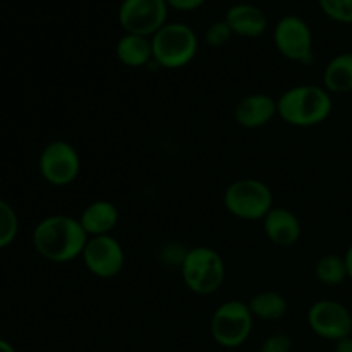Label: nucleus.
<instances>
[{
  "label": "nucleus",
  "mask_w": 352,
  "mask_h": 352,
  "mask_svg": "<svg viewBox=\"0 0 352 352\" xmlns=\"http://www.w3.org/2000/svg\"><path fill=\"white\" fill-rule=\"evenodd\" d=\"M79 222L88 237L109 236L119 223V210L112 201L96 199L82 210Z\"/></svg>",
  "instance_id": "obj_15"
},
{
  "label": "nucleus",
  "mask_w": 352,
  "mask_h": 352,
  "mask_svg": "<svg viewBox=\"0 0 352 352\" xmlns=\"http://www.w3.org/2000/svg\"><path fill=\"white\" fill-rule=\"evenodd\" d=\"M38 170L48 184L57 188L69 186L81 174V157L67 141H52L41 150Z\"/></svg>",
  "instance_id": "obj_7"
},
{
  "label": "nucleus",
  "mask_w": 352,
  "mask_h": 352,
  "mask_svg": "<svg viewBox=\"0 0 352 352\" xmlns=\"http://www.w3.org/2000/svg\"><path fill=\"white\" fill-rule=\"evenodd\" d=\"M223 206L239 220H263L274 208V191L260 179H237L227 186L223 192Z\"/></svg>",
  "instance_id": "obj_5"
},
{
  "label": "nucleus",
  "mask_w": 352,
  "mask_h": 352,
  "mask_svg": "<svg viewBox=\"0 0 352 352\" xmlns=\"http://www.w3.org/2000/svg\"><path fill=\"white\" fill-rule=\"evenodd\" d=\"M292 339L287 333H272L261 342L260 352H291Z\"/></svg>",
  "instance_id": "obj_23"
},
{
  "label": "nucleus",
  "mask_w": 352,
  "mask_h": 352,
  "mask_svg": "<svg viewBox=\"0 0 352 352\" xmlns=\"http://www.w3.org/2000/svg\"><path fill=\"white\" fill-rule=\"evenodd\" d=\"M323 88L330 95H346L352 91V52L336 55L323 69Z\"/></svg>",
  "instance_id": "obj_17"
},
{
  "label": "nucleus",
  "mask_w": 352,
  "mask_h": 352,
  "mask_svg": "<svg viewBox=\"0 0 352 352\" xmlns=\"http://www.w3.org/2000/svg\"><path fill=\"white\" fill-rule=\"evenodd\" d=\"M315 277L320 284L329 285H340L344 280H347V267L346 260L340 254H323L315 265Z\"/></svg>",
  "instance_id": "obj_19"
},
{
  "label": "nucleus",
  "mask_w": 352,
  "mask_h": 352,
  "mask_svg": "<svg viewBox=\"0 0 352 352\" xmlns=\"http://www.w3.org/2000/svg\"><path fill=\"white\" fill-rule=\"evenodd\" d=\"M153 62L164 69H181L196 57L199 40L186 23H167L151 36Z\"/></svg>",
  "instance_id": "obj_4"
},
{
  "label": "nucleus",
  "mask_w": 352,
  "mask_h": 352,
  "mask_svg": "<svg viewBox=\"0 0 352 352\" xmlns=\"http://www.w3.org/2000/svg\"><path fill=\"white\" fill-rule=\"evenodd\" d=\"M278 116L277 100L267 93H251L244 96L234 107V119L244 129H258Z\"/></svg>",
  "instance_id": "obj_12"
},
{
  "label": "nucleus",
  "mask_w": 352,
  "mask_h": 352,
  "mask_svg": "<svg viewBox=\"0 0 352 352\" xmlns=\"http://www.w3.org/2000/svg\"><path fill=\"white\" fill-rule=\"evenodd\" d=\"M88 239L79 219L69 215L45 217L33 230L34 251L50 263L74 261L82 254Z\"/></svg>",
  "instance_id": "obj_1"
},
{
  "label": "nucleus",
  "mask_w": 352,
  "mask_h": 352,
  "mask_svg": "<svg viewBox=\"0 0 352 352\" xmlns=\"http://www.w3.org/2000/svg\"><path fill=\"white\" fill-rule=\"evenodd\" d=\"M320 7L330 19L337 23H352V0H318Z\"/></svg>",
  "instance_id": "obj_21"
},
{
  "label": "nucleus",
  "mask_w": 352,
  "mask_h": 352,
  "mask_svg": "<svg viewBox=\"0 0 352 352\" xmlns=\"http://www.w3.org/2000/svg\"><path fill=\"white\" fill-rule=\"evenodd\" d=\"M232 34H234L232 30H230V26L227 24L226 19L213 21V23L206 28L205 41L208 47L220 48V47H223V45L229 43L230 38H232Z\"/></svg>",
  "instance_id": "obj_22"
},
{
  "label": "nucleus",
  "mask_w": 352,
  "mask_h": 352,
  "mask_svg": "<svg viewBox=\"0 0 352 352\" xmlns=\"http://www.w3.org/2000/svg\"><path fill=\"white\" fill-rule=\"evenodd\" d=\"M274 43L287 60L301 64H309L313 60L311 28L301 16H282L274 28Z\"/></svg>",
  "instance_id": "obj_8"
},
{
  "label": "nucleus",
  "mask_w": 352,
  "mask_h": 352,
  "mask_svg": "<svg viewBox=\"0 0 352 352\" xmlns=\"http://www.w3.org/2000/svg\"><path fill=\"white\" fill-rule=\"evenodd\" d=\"M0 352H16V349H14V346L9 342V340L0 337Z\"/></svg>",
  "instance_id": "obj_27"
},
{
  "label": "nucleus",
  "mask_w": 352,
  "mask_h": 352,
  "mask_svg": "<svg viewBox=\"0 0 352 352\" xmlns=\"http://www.w3.org/2000/svg\"><path fill=\"white\" fill-rule=\"evenodd\" d=\"M167 0H122L119 6V24L126 33L153 36L167 24Z\"/></svg>",
  "instance_id": "obj_9"
},
{
  "label": "nucleus",
  "mask_w": 352,
  "mask_h": 352,
  "mask_svg": "<svg viewBox=\"0 0 352 352\" xmlns=\"http://www.w3.org/2000/svg\"><path fill=\"white\" fill-rule=\"evenodd\" d=\"M181 275L186 287L195 294H215L226 280V263L219 251L213 248H189L182 260Z\"/></svg>",
  "instance_id": "obj_3"
},
{
  "label": "nucleus",
  "mask_w": 352,
  "mask_h": 352,
  "mask_svg": "<svg viewBox=\"0 0 352 352\" xmlns=\"http://www.w3.org/2000/svg\"><path fill=\"white\" fill-rule=\"evenodd\" d=\"M261 222H263L265 236L278 248L294 246L302 234L298 215L291 210L280 208V206H274Z\"/></svg>",
  "instance_id": "obj_13"
},
{
  "label": "nucleus",
  "mask_w": 352,
  "mask_h": 352,
  "mask_svg": "<svg viewBox=\"0 0 352 352\" xmlns=\"http://www.w3.org/2000/svg\"><path fill=\"white\" fill-rule=\"evenodd\" d=\"M116 55L126 67H144L153 60L151 38L134 33L122 34L116 45Z\"/></svg>",
  "instance_id": "obj_16"
},
{
  "label": "nucleus",
  "mask_w": 352,
  "mask_h": 352,
  "mask_svg": "<svg viewBox=\"0 0 352 352\" xmlns=\"http://www.w3.org/2000/svg\"><path fill=\"white\" fill-rule=\"evenodd\" d=\"M277 110L289 126L315 127L332 116L333 98L323 86H292L277 98Z\"/></svg>",
  "instance_id": "obj_2"
},
{
  "label": "nucleus",
  "mask_w": 352,
  "mask_h": 352,
  "mask_svg": "<svg viewBox=\"0 0 352 352\" xmlns=\"http://www.w3.org/2000/svg\"><path fill=\"white\" fill-rule=\"evenodd\" d=\"M17 232H19V217L9 201L0 198V250L10 246L16 241Z\"/></svg>",
  "instance_id": "obj_20"
},
{
  "label": "nucleus",
  "mask_w": 352,
  "mask_h": 352,
  "mask_svg": "<svg viewBox=\"0 0 352 352\" xmlns=\"http://www.w3.org/2000/svg\"><path fill=\"white\" fill-rule=\"evenodd\" d=\"M81 258L89 274L96 278H103V280L117 277L126 263L122 244L110 234L109 236L89 237Z\"/></svg>",
  "instance_id": "obj_11"
},
{
  "label": "nucleus",
  "mask_w": 352,
  "mask_h": 352,
  "mask_svg": "<svg viewBox=\"0 0 352 352\" xmlns=\"http://www.w3.org/2000/svg\"><path fill=\"white\" fill-rule=\"evenodd\" d=\"M333 352H352V336L337 340Z\"/></svg>",
  "instance_id": "obj_25"
},
{
  "label": "nucleus",
  "mask_w": 352,
  "mask_h": 352,
  "mask_svg": "<svg viewBox=\"0 0 352 352\" xmlns=\"http://www.w3.org/2000/svg\"><path fill=\"white\" fill-rule=\"evenodd\" d=\"M254 318L261 322H278L287 315V299L275 291H261L248 301Z\"/></svg>",
  "instance_id": "obj_18"
},
{
  "label": "nucleus",
  "mask_w": 352,
  "mask_h": 352,
  "mask_svg": "<svg viewBox=\"0 0 352 352\" xmlns=\"http://www.w3.org/2000/svg\"><path fill=\"white\" fill-rule=\"evenodd\" d=\"M254 316L248 302L230 299L222 302L213 311L210 320V332L213 340L226 349L241 347L253 332Z\"/></svg>",
  "instance_id": "obj_6"
},
{
  "label": "nucleus",
  "mask_w": 352,
  "mask_h": 352,
  "mask_svg": "<svg viewBox=\"0 0 352 352\" xmlns=\"http://www.w3.org/2000/svg\"><path fill=\"white\" fill-rule=\"evenodd\" d=\"M223 19L227 21L234 34L243 38L261 36L268 28V17L265 10L250 2L230 6Z\"/></svg>",
  "instance_id": "obj_14"
},
{
  "label": "nucleus",
  "mask_w": 352,
  "mask_h": 352,
  "mask_svg": "<svg viewBox=\"0 0 352 352\" xmlns=\"http://www.w3.org/2000/svg\"><path fill=\"white\" fill-rule=\"evenodd\" d=\"M344 260H346V267H347V277L352 280V244L349 246V250L346 251L344 254Z\"/></svg>",
  "instance_id": "obj_26"
},
{
  "label": "nucleus",
  "mask_w": 352,
  "mask_h": 352,
  "mask_svg": "<svg viewBox=\"0 0 352 352\" xmlns=\"http://www.w3.org/2000/svg\"><path fill=\"white\" fill-rule=\"evenodd\" d=\"M205 2L206 0H167L168 7H172V9H177V10H184V12H188V10L199 9V7H201Z\"/></svg>",
  "instance_id": "obj_24"
},
{
  "label": "nucleus",
  "mask_w": 352,
  "mask_h": 352,
  "mask_svg": "<svg viewBox=\"0 0 352 352\" xmlns=\"http://www.w3.org/2000/svg\"><path fill=\"white\" fill-rule=\"evenodd\" d=\"M308 325L320 339L337 342L352 336V313L336 299H320L309 306Z\"/></svg>",
  "instance_id": "obj_10"
}]
</instances>
